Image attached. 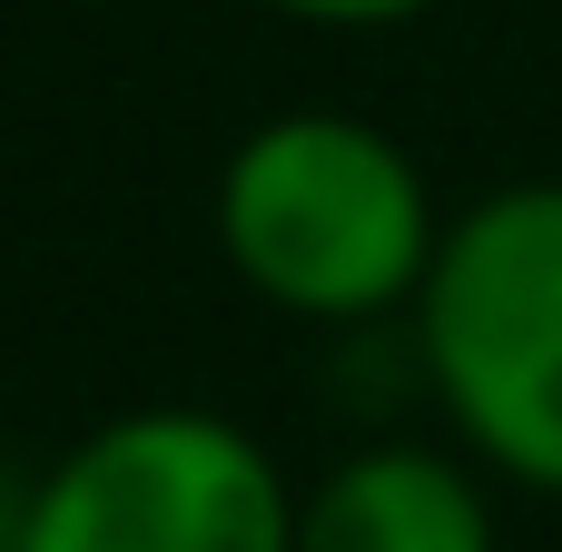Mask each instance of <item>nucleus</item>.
Returning <instances> with one entry per match:
<instances>
[{
    "label": "nucleus",
    "mask_w": 562,
    "mask_h": 552,
    "mask_svg": "<svg viewBox=\"0 0 562 552\" xmlns=\"http://www.w3.org/2000/svg\"><path fill=\"white\" fill-rule=\"evenodd\" d=\"M207 237L257 306L296 326H385L415 306L445 247V207L385 119L277 109L217 158Z\"/></svg>",
    "instance_id": "1"
},
{
    "label": "nucleus",
    "mask_w": 562,
    "mask_h": 552,
    "mask_svg": "<svg viewBox=\"0 0 562 552\" xmlns=\"http://www.w3.org/2000/svg\"><path fill=\"white\" fill-rule=\"evenodd\" d=\"M405 336L445 435L494 484L562 504V178H504L445 217Z\"/></svg>",
    "instance_id": "2"
},
{
    "label": "nucleus",
    "mask_w": 562,
    "mask_h": 552,
    "mask_svg": "<svg viewBox=\"0 0 562 552\" xmlns=\"http://www.w3.org/2000/svg\"><path fill=\"white\" fill-rule=\"evenodd\" d=\"M20 552H296V484L217 405H128L30 474Z\"/></svg>",
    "instance_id": "3"
},
{
    "label": "nucleus",
    "mask_w": 562,
    "mask_h": 552,
    "mask_svg": "<svg viewBox=\"0 0 562 552\" xmlns=\"http://www.w3.org/2000/svg\"><path fill=\"white\" fill-rule=\"evenodd\" d=\"M296 552H504L494 474L454 435H366L296 484Z\"/></svg>",
    "instance_id": "4"
},
{
    "label": "nucleus",
    "mask_w": 562,
    "mask_h": 552,
    "mask_svg": "<svg viewBox=\"0 0 562 552\" xmlns=\"http://www.w3.org/2000/svg\"><path fill=\"white\" fill-rule=\"evenodd\" d=\"M267 10H286L306 30H405V20H425L445 0H267Z\"/></svg>",
    "instance_id": "5"
},
{
    "label": "nucleus",
    "mask_w": 562,
    "mask_h": 552,
    "mask_svg": "<svg viewBox=\"0 0 562 552\" xmlns=\"http://www.w3.org/2000/svg\"><path fill=\"white\" fill-rule=\"evenodd\" d=\"M20 523H30V474L0 464V552H20Z\"/></svg>",
    "instance_id": "6"
}]
</instances>
